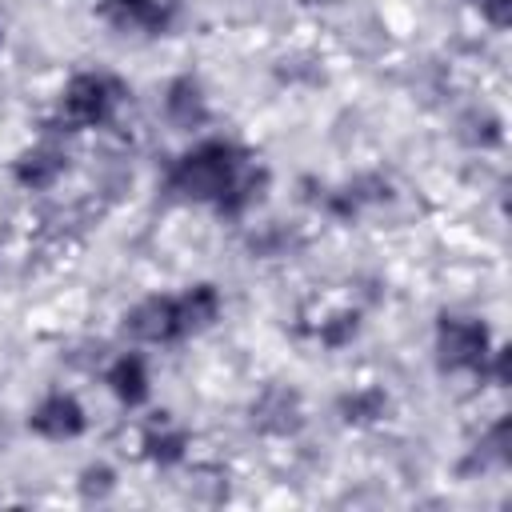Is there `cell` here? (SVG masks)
I'll list each match as a JSON object with an SVG mask.
<instances>
[{"instance_id":"1","label":"cell","mask_w":512,"mask_h":512,"mask_svg":"<svg viewBox=\"0 0 512 512\" xmlns=\"http://www.w3.org/2000/svg\"><path fill=\"white\" fill-rule=\"evenodd\" d=\"M244 152L228 140H204L192 152H184L172 172H168V188L184 200H208L220 204V196L232 188V180L244 172Z\"/></svg>"},{"instance_id":"2","label":"cell","mask_w":512,"mask_h":512,"mask_svg":"<svg viewBox=\"0 0 512 512\" xmlns=\"http://www.w3.org/2000/svg\"><path fill=\"white\" fill-rule=\"evenodd\" d=\"M124 104V84L100 72H80L68 80L60 112L72 128H100L116 116V108Z\"/></svg>"},{"instance_id":"3","label":"cell","mask_w":512,"mask_h":512,"mask_svg":"<svg viewBox=\"0 0 512 512\" xmlns=\"http://www.w3.org/2000/svg\"><path fill=\"white\" fill-rule=\"evenodd\" d=\"M436 360L444 372H484L488 364V328L480 320L444 316L436 328Z\"/></svg>"},{"instance_id":"4","label":"cell","mask_w":512,"mask_h":512,"mask_svg":"<svg viewBox=\"0 0 512 512\" xmlns=\"http://www.w3.org/2000/svg\"><path fill=\"white\" fill-rule=\"evenodd\" d=\"M124 328H128L136 340H148V344L180 340L184 328H180L176 296H148V300H140V304L124 316Z\"/></svg>"},{"instance_id":"5","label":"cell","mask_w":512,"mask_h":512,"mask_svg":"<svg viewBox=\"0 0 512 512\" xmlns=\"http://www.w3.org/2000/svg\"><path fill=\"white\" fill-rule=\"evenodd\" d=\"M84 408H80V400L76 396H68V392H48L36 408H32V416H28V428L32 432H40L44 440H76L80 432H84Z\"/></svg>"},{"instance_id":"6","label":"cell","mask_w":512,"mask_h":512,"mask_svg":"<svg viewBox=\"0 0 512 512\" xmlns=\"http://www.w3.org/2000/svg\"><path fill=\"white\" fill-rule=\"evenodd\" d=\"M252 424L264 428V432H276V436H288L300 428V396L288 392V388H272L256 400L252 408Z\"/></svg>"},{"instance_id":"7","label":"cell","mask_w":512,"mask_h":512,"mask_svg":"<svg viewBox=\"0 0 512 512\" xmlns=\"http://www.w3.org/2000/svg\"><path fill=\"white\" fill-rule=\"evenodd\" d=\"M164 108H168V120L176 128H200L208 120V104H204V92L192 76H180L172 80L168 96H164Z\"/></svg>"},{"instance_id":"8","label":"cell","mask_w":512,"mask_h":512,"mask_svg":"<svg viewBox=\"0 0 512 512\" xmlns=\"http://www.w3.org/2000/svg\"><path fill=\"white\" fill-rule=\"evenodd\" d=\"M176 312H180L184 336H188V332H200V328H208V324L220 316V292H216L212 284H196V288H188L184 296H176Z\"/></svg>"},{"instance_id":"9","label":"cell","mask_w":512,"mask_h":512,"mask_svg":"<svg viewBox=\"0 0 512 512\" xmlns=\"http://www.w3.org/2000/svg\"><path fill=\"white\" fill-rule=\"evenodd\" d=\"M60 172H64V156L48 144H40V148H32L16 160V180L24 188H52L60 180Z\"/></svg>"},{"instance_id":"10","label":"cell","mask_w":512,"mask_h":512,"mask_svg":"<svg viewBox=\"0 0 512 512\" xmlns=\"http://www.w3.org/2000/svg\"><path fill=\"white\" fill-rule=\"evenodd\" d=\"M108 384H112V392H116L128 408L144 404V400H148V368H144V360H140V356H120V360L108 368Z\"/></svg>"},{"instance_id":"11","label":"cell","mask_w":512,"mask_h":512,"mask_svg":"<svg viewBox=\"0 0 512 512\" xmlns=\"http://www.w3.org/2000/svg\"><path fill=\"white\" fill-rule=\"evenodd\" d=\"M384 408H388V400H384V392H376V388H364V392H356V396H348L344 404H340V412H344V420L352 424H364V420H376V416H384Z\"/></svg>"},{"instance_id":"12","label":"cell","mask_w":512,"mask_h":512,"mask_svg":"<svg viewBox=\"0 0 512 512\" xmlns=\"http://www.w3.org/2000/svg\"><path fill=\"white\" fill-rule=\"evenodd\" d=\"M148 456L152 460H160V464H176L180 456H184V432H148Z\"/></svg>"},{"instance_id":"13","label":"cell","mask_w":512,"mask_h":512,"mask_svg":"<svg viewBox=\"0 0 512 512\" xmlns=\"http://www.w3.org/2000/svg\"><path fill=\"white\" fill-rule=\"evenodd\" d=\"M472 8H480V16L492 28H508L512 24V0H472Z\"/></svg>"},{"instance_id":"14","label":"cell","mask_w":512,"mask_h":512,"mask_svg":"<svg viewBox=\"0 0 512 512\" xmlns=\"http://www.w3.org/2000/svg\"><path fill=\"white\" fill-rule=\"evenodd\" d=\"M352 332H356V316H336V324H332V328H324L320 336H324V344H332V348H336V344H344Z\"/></svg>"}]
</instances>
